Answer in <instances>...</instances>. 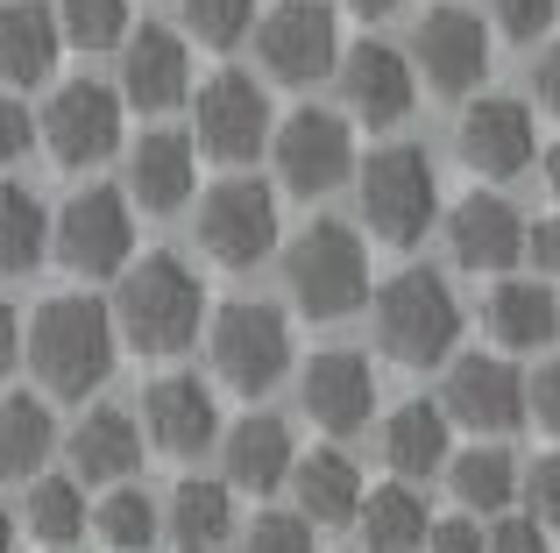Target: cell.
Listing matches in <instances>:
<instances>
[{"mask_svg":"<svg viewBox=\"0 0 560 553\" xmlns=\"http://www.w3.org/2000/svg\"><path fill=\"white\" fill-rule=\"evenodd\" d=\"M185 28L206 50H234L256 28V0H185Z\"/></svg>","mask_w":560,"mask_h":553,"instance_id":"36","label":"cell"},{"mask_svg":"<svg viewBox=\"0 0 560 553\" xmlns=\"http://www.w3.org/2000/svg\"><path fill=\"white\" fill-rule=\"evenodd\" d=\"M447 483L468 511H504V504L518 497V461H511L504 447H476V455L447 461Z\"/></svg>","mask_w":560,"mask_h":553,"instance_id":"33","label":"cell"},{"mask_svg":"<svg viewBox=\"0 0 560 553\" xmlns=\"http://www.w3.org/2000/svg\"><path fill=\"white\" fill-rule=\"evenodd\" d=\"M433 213H440V178L425 164V150L397 142V150H376L362 164V221H370L376 242L411 249V242H425Z\"/></svg>","mask_w":560,"mask_h":553,"instance_id":"5","label":"cell"},{"mask_svg":"<svg viewBox=\"0 0 560 553\" xmlns=\"http://www.w3.org/2000/svg\"><path fill=\"white\" fill-rule=\"evenodd\" d=\"M482 553H547V526H539L533 511L525 518H497V526L482 532Z\"/></svg>","mask_w":560,"mask_h":553,"instance_id":"40","label":"cell"},{"mask_svg":"<svg viewBox=\"0 0 560 553\" xmlns=\"http://www.w3.org/2000/svg\"><path fill=\"white\" fill-rule=\"evenodd\" d=\"M114 333L107 305L85 298V291H65V298H43L36 319H28V369L50 398H93L114 376Z\"/></svg>","mask_w":560,"mask_h":553,"instance_id":"1","label":"cell"},{"mask_svg":"<svg viewBox=\"0 0 560 553\" xmlns=\"http://www.w3.org/2000/svg\"><path fill=\"white\" fill-rule=\"evenodd\" d=\"M14 362H22V319H14V305L0 298V376H8Z\"/></svg>","mask_w":560,"mask_h":553,"instance_id":"46","label":"cell"},{"mask_svg":"<svg viewBox=\"0 0 560 553\" xmlns=\"http://www.w3.org/2000/svg\"><path fill=\"white\" fill-rule=\"evenodd\" d=\"M525 256H533V270L560 276V213H553V221H539V227H525Z\"/></svg>","mask_w":560,"mask_h":553,"instance_id":"44","label":"cell"},{"mask_svg":"<svg viewBox=\"0 0 560 553\" xmlns=\"http://www.w3.org/2000/svg\"><path fill=\"white\" fill-rule=\"evenodd\" d=\"M191 192H199V156H191L185 136L156 128V136H142L128 150V207L178 213V207H191Z\"/></svg>","mask_w":560,"mask_h":553,"instance_id":"21","label":"cell"},{"mask_svg":"<svg viewBox=\"0 0 560 553\" xmlns=\"http://www.w3.org/2000/svg\"><path fill=\"white\" fill-rule=\"evenodd\" d=\"M0 553H14V511L0 504Z\"/></svg>","mask_w":560,"mask_h":553,"instance_id":"48","label":"cell"},{"mask_svg":"<svg viewBox=\"0 0 560 553\" xmlns=\"http://www.w3.org/2000/svg\"><path fill=\"white\" fill-rule=\"evenodd\" d=\"M213 369L228 390H242V398H262L270 384H284L291 369V327L277 305L262 298H234L213 313Z\"/></svg>","mask_w":560,"mask_h":553,"instance_id":"6","label":"cell"},{"mask_svg":"<svg viewBox=\"0 0 560 553\" xmlns=\"http://www.w3.org/2000/svg\"><path fill=\"white\" fill-rule=\"evenodd\" d=\"M547 185H553V199H560V142L547 150Z\"/></svg>","mask_w":560,"mask_h":553,"instance_id":"49","label":"cell"},{"mask_svg":"<svg viewBox=\"0 0 560 553\" xmlns=\"http://www.w3.org/2000/svg\"><path fill=\"white\" fill-rule=\"evenodd\" d=\"M171 540L178 553H213L234 540V490L228 483H206V475H185L171 490Z\"/></svg>","mask_w":560,"mask_h":553,"instance_id":"29","label":"cell"},{"mask_svg":"<svg viewBox=\"0 0 560 553\" xmlns=\"http://www.w3.org/2000/svg\"><path fill=\"white\" fill-rule=\"evenodd\" d=\"M199 249L228 270H256L277 249V192L262 178H220L199 192Z\"/></svg>","mask_w":560,"mask_h":553,"instance_id":"8","label":"cell"},{"mask_svg":"<svg viewBox=\"0 0 560 553\" xmlns=\"http://www.w3.org/2000/svg\"><path fill=\"white\" fill-rule=\"evenodd\" d=\"M291 490H299V518L305 526H355V504H362V469L348 455H334V447H319V455L291 461L284 475Z\"/></svg>","mask_w":560,"mask_h":553,"instance_id":"27","label":"cell"},{"mask_svg":"<svg viewBox=\"0 0 560 553\" xmlns=\"http://www.w3.org/2000/svg\"><path fill=\"white\" fill-rule=\"evenodd\" d=\"M50 249L65 270L79 276H114L136 256V213H128L121 185H85L65 199V213L50 221Z\"/></svg>","mask_w":560,"mask_h":553,"instance_id":"7","label":"cell"},{"mask_svg":"<svg viewBox=\"0 0 560 553\" xmlns=\"http://www.w3.org/2000/svg\"><path fill=\"white\" fill-rule=\"evenodd\" d=\"M355 526L370 553H411V546H425V497L411 483H376V490H362Z\"/></svg>","mask_w":560,"mask_h":553,"instance_id":"30","label":"cell"},{"mask_svg":"<svg viewBox=\"0 0 560 553\" xmlns=\"http://www.w3.org/2000/svg\"><path fill=\"white\" fill-rule=\"evenodd\" d=\"M43 142L65 170H93L121 150V93L93 79H71L57 85V99L43 107Z\"/></svg>","mask_w":560,"mask_h":553,"instance_id":"10","label":"cell"},{"mask_svg":"<svg viewBox=\"0 0 560 553\" xmlns=\"http://www.w3.org/2000/svg\"><path fill=\"white\" fill-rule=\"evenodd\" d=\"M341 8H348V14H362V22H383V14H397L405 0H341Z\"/></svg>","mask_w":560,"mask_h":553,"instance_id":"47","label":"cell"},{"mask_svg":"<svg viewBox=\"0 0 560 553\" xmlns=\"http://www.w3.org/2000/svg\"><path fill=\"white\" fill-rule=\"evenodd\" d=\"M533 93H539V107H547V114H560V43H547V50H539Z\"/></svg>","mask_w":560,"mask_h":553,"instance_id":"45","label":"cell"},{"mask_svg":"<svg viewBox=\"0 0 560 553\" xmlns=\"http://www.w3.org/2000/svg\"><path fill=\"white\" fill-rule=\"evenodd\" d=\"M93 532L107 546H121V553H150V540H156V504L142 497V490H114V497L93 511Z\"/></svg>","mask_w":560,"mask_h":553,"instance_id":"35","label":"cell"},{"mask_svg":"<svg viewBox=\"0 0 560 553\" xmlns=\"http://www.w3.org/2000/svg\"><path fill=\"white\" fill-rule=\"evenodd\" d=\"M482 327L497 348H547L560 333V298L533 276H504V284L482 298Z\"/></svg>","mask_w":560,"mask_h":553,"instance_id":"26","label":"cell"},{"mask_svg":"<svg viewBox=\"0 0 560 553\" xmlns=\"http://www.w3.org/2000/svg\"><path fill=\"white\" fill-rule=\"evenodd\" d=\"M518 497L539 526H560V455H539L533 469H518Z\"/></svg>","mask_w":560,"mask_h":553,"instance_id":"38","label":"cell"},{"mask_svg":"<svg viewBox=\"0 0 560 553\" xmlns=\"http://www.w3.org/2000/svg\"><path fill=\"white\" fill-rule=\"evenodd\" d=\"M447 249L462 270H511L525 256V221L511 199L497 192H468L462 207L447 213Z\"/></svg>","mask_w":560,"mask_h":553,"instance_id":"19","label":"cell"},{"mask_svg":"<svg viewBox=\"0 0 560 553\" xmlns=\"http://www.w3.org/2000/svg\"><path fill=\"white\" fill-rule=\"evenodd\" d=\"M28 532H36L43 546H71L85 540V497L71 475H28Z\"/></svg>","mask_w":560,"mask_h":553,"instance_id":"32","label":"cell"},{"mask_svg":"<svg viewBox=\"0 0 560 553\" xmlns=\"http://www.w3.org/2000/svg\"><path fill=\"white\" fill-rule=\"evenodd\" d=\"M299 404L327 433H362V426H370V412H376L370 362H362L355 348H327V355H313V362H305V376H299Z\"/></svg>","mask_w":560,"mask_h":553,"instance_id":"18","label":"cell"},{"mask_svg":"<svg viewBox=\"0 0 560 553\" xmlns=\"http://www.w3.org/2000/svg\"><path fill=\"white\" fill-rule=\"evenodd\" d=\"M50 447H57L50 404L28 398V390H8V398H0V483H28V475H43Z\"/></svg>","mask_w":560,"mask_h":553,"instance_id":"28","label":"cell"},{"mask_svg":"<svg viewBox=\"0 0 560 553\" xmlns=\"http://www.w3.org/2000/svg\"><path fill=\"white\" fill-rule=\"evenodd\" d=\"M71 469L85 475V483H121L128 469L142 461V426L121 412V404H93V412L71 426Z\"/></svg>","mask_w":560,"mask_h":553,"instance_id":"24","label":"cell"},{"mask_svg":"<svg viewBox=\"0 0 560 553\" xmlns=\"http://www.w3.org/2000/svg\"><path fill=\"white\" fill-rule=\"evenodd\" d=\"M107 319L136 355H185L206 319V284L178 256H142V263H121V291H114Z\"/></svg>","mask_w":560,"mask_h":553,"instance_id":"2","label":"cell"},{"mask_svg":"<svg viewBox=\"0 0 560 553\" xmlns=\"http://www.w3.org/2000/svg\"><path fill=\"white\" fill-rule=\"evenodd\" d=\"M539 136H533V107L525 99H476V107L462 114V164L476 170V178H518L525 164H533Z\"/></svg>","mask_w":560,"mask_h":553,"instance_id":"17","label":"cell"},{"mask_svg":"<svg viewBox=\"0 0 560 553\" xmlns=\"http://www.w3.org/2000/svg\"><path fill=\"white\" fill-rule=\"evenodd\" d=\"M248 553H313V526L299 511H262L248 526Z\"/></svg>","mask_w":560,"mask_h":553,"instance_id":"37","label":"cell"},{"mask_svg":"<svg viewBox=\"0 0 560 553\" xmlns=\"http://www.w3.org/2000/svg\"><path fill=\"white\" fill-rule=\"evenodd\" d=\"M383 461L397 469V483H425V475H440L454 461L447 455V412L425 404V398L397 404V412L383 419Z\"/></svg>","mask_w":560,"mask_h":553,"instance_id":"25","label":"cell"},{"mask_svg":"<svg viewBox=\"0 0 560 553\" xmlns=\"http://www.w3.org/2000/svg\"><path fill=\"white\" fill-rule=\"evenodd\" d=\"M425 546L433 553H482V526L476 518H440V526H425Z\"/></svg>","mask_w":560,"mask_h":553,"instance_id":"43","label":"cell"},{"mask_svg":"<svg viewBox=\"0 0 560 553\" xmlns=\"http://www.w3.org/2000/svg\"><path fill=\"white\" fill-rule=\"evenodd\" d=\"M256 57L270 79L284 85H313L341 64V14L327 0H277L256 22Z\"/></svg>","mask_w":560,"mask_h":553,"instance_id":"9","label":"cell"},{"mask_svg":"<svg viewBox=\"0 0 560 553\" xmlns=\"http://www.w3.org/2000/svg\"><path fill=\"white\" fill-rule=\"evenodd\" d=\"M191 99V50L178 28L164 22H142L121 36V107H142V114H164Z\"/></svg>","mask_w":560,"mask_h":553,"instance_id":"15","label":"cell"},{"mask_svg":"<svg viewBox=\"0 0 560 553\" xmlns=\"http://www.w3.org/2000/svg\"><path fill=\"white\" fill-rule=\"evenodd\" d=\"M525 412H539V426L560 433V355L533 376V384H525Z\"/></svg>","mask_w":560,"mask_h":553,"instance_id":"42","label":"cell"},{"mask_svg":"<svg viewBox=\"0 0 560 553\" xmlns=\"http://www.w3.org/2000/svg\"><path fill=\"white\" fill-rule=\"evenodd\" d=\"M440 412H447V426H468V433H511L525 426V376L504 355H454Z\"/></svg>","mask_w":560,"mask_h":553,"instance_id":"14","label":"cell"},{"mask_svg":"<svg viewBox=\"0 0 560 553\" xmlns=\"http://www.w3.org/2000/svg\"><path fill=\"white\" fill-rule=\"evenodd\" d=\"M50 249V213L28 185H0V276H28Z\"/></svg>","mask_w":560,"mask_h":553,"instance_id":"31","label":"cell"},{"mask_svg":"<svg viewBox=\"0 0 560 553\" xmlns=\"http://www.w3.org/2000/svg\"><path fill=\"white\" fill-rule=\"evenodd\" d=\"M191 121H199V150L220 164H248V156L270 142V99L256 79L242 71H213L191 99Z\"/></svg>","mask_w":560,"mask_h":553,"instance_id":"12","label":"cell"},{"mask_svg":"<svg viewBox=\"0 0 560 553\" xmlns=\"http://www.w3.org/2000/svg\"><path fill=\"white\" fill-rule=\"evenodd\" d=\"M411 64L425 71L433 93H476L490 79V28L468 8H433L411 28Z\"/></svg>","mask_w":560,"mask_h":553,"instance_id":"13","label":"cell"},{"mask_svg":"<svg viewBox=\"0 0 560 553\" xmlns=\"http://www.w3.org/2000/svg\"><path fill=\"white\" fill-rule=\"evenodd\" d=\"M220 447V461H228V490H256V497H270L277 483L291 475V426L284 419H270V412H248V419H234L228 426V440H213Z\"/></svg>","mask_w":560,"mask_h":553,"instance_id":"22","label":"cell"},{"mask_svg":"<svg viewBox=\"0 0 560 553\" xmlns=\"http://www.w3.org/2000/svg\"><path fill=\"white\" fill-rule=\"evenodd\" d=\"M490 14H497V28H504V36H518V43H539V36L553 28L560 0H490Z\"/></svg>","mask_w":560,"mask_h":553,"instance_id":"39","label":"cell"},{"mask_svg":"<svg viewBox=\"0 0 560 553\" xmlns=\"http://www.w3.org/2000/svg\"><path fill=\"white\" fill-rule=\"evenodd\" d=\"M50 14L71 50H114L128 36V0H57Z\"/></svg>","mask_w":560,"mask_h":553,"instance_id":"34","label":"cell"},{"mask_svg":"<svg viewBox=\"0 0 560 553\" xmlns=\"http://www.w3.org/2000/svg\"><path fill=\"white\" fill-rule=\"evenodd\" d=\"M28 136H36V121H28V107L14 93H0V170L14 164V156H28Z\"/></svg>","mask_w":560,"mask_h":553,"instance_id":"41","label":"cell"},{"mask_svg":"<svg viewBox=\"0 0 560 553\" xmlns=\"http://www.w3.org/2000/svg\"><path fill=\"white\" fill-rule=\"evenodd\" d=\"M65 57L57 14L43 0H8L0 8V85H43Z\"/></svg>","mask_w":560,"mask_h":553,"instance_id":"23","label":"cell"},{"mask_svg":"<svg viewBox=\"0 0 560 553\" xmlns=\"http://www.w3.org/2000/svg\"><path fill=\"white\" fill-rule=\"evenodd\" d=\"M348 170H355V136H348L341 114L299 107L277 128V178L299 199H327L334 185H348Z\"/></svg>","mask_w":560,"mask_h":553,"instance_id":"11","label":"cell"},{"mask_svg":"<svg viewBox=\"0 0 560 553\" xmlns=\"http://www.w3.org/2000/svg\"><path fill=\"white\" fill-rule=\"evenodd\" d=\"M462 341V305L440 270H405L376 291V348L405 369H433Z\"/></svg>","mask_w":560,"mask_h":553,"instance_id":"3","label":"cell"},{"mask_svg":"<svg viewBox=\"0 0 560 553\" xmlns=\"http://www.w3.org/2000/svg\"><path fill=\"white\" fill-rule=\"evenodd\" d=\"M334 71H341V99H348V114H355L362 128H397L411 114V99H419L411 57L390 50V43H355Z\"/></svg>","mask_w":560,"mask_h":553,"instance_id":"16","label":"cell"},{"mask_svg":"<svg viewBox=\"0 0 560 553\" xmlns=\"http://www.w3.org/2000/svg\"><path fill=\"white\" fill-rule=\"evenodd\" d=\"M142 426H150V440L164 447V455H206V447L220 440V412H213V390L199 384V376H164V384H150V398H142Z\"/></svg>","mask_w":560,"mask_h":553,"instance_id":"20","label":"cell"},{"mask_svg":"<svg viewBox=\"0 0 560 553\" xmlns=\"http://www.w3.org/2000/svg\"><path fill=\"white\" fill-rule=\"evenodd\" d=\"M284 284L291 305L313 319H348L370 298V249H362L355 227L341 221H313L299 242L284 249Z\"/></svg>","mask_w":560,"mask_h":553,"instance_id":"4","label":"cell"}]
</instances>
